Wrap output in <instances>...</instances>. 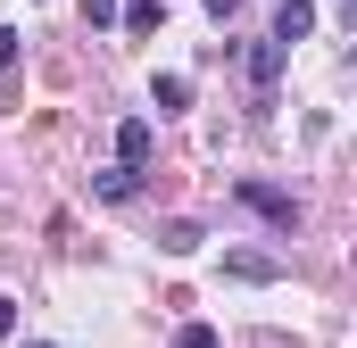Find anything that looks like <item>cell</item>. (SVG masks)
Listing matches in <instances>:
<instances>
[{
	"label": "cell",
	"mask_w": 357,
	"mask_h": 348,
	"mask_svg": "<svg viewBox=\"0 0 357 348\" xmlns=\"http://www.w3.org/2000/svg\"><path fill=\"white\" fill-rule=\"evenodd\" d=\"M282 58H291V42H274V33L258 42V50H250V84H258V100H266V91L282 84Z\"/></svg>",
	"instance_id": "7a4b0ae2"
},
{
	"label": "cell",
	"mask_w": 357,
	"mask_h": 348,
	"mask_svg": "<svg viewBox=\"0 0 357 348\" xmlns=\"http://www.w3.org/2000/svg\"><path fill=\"white\" fill-rule=\"evenodd\" d=\"M175 348H216V332H208V324H183V332H175Z\"/></svg>",
	"instance_id": "30bf717a"
},
{
	"label": "cell",
	"mask_w": 357,
	"mask_h": 348,
	"mask_svg": "<svg viewBox=\"0 0 357 348\" xmlns=\"http://www.w3.org/2000/svg\"><path fill=\"white\" fill-rule=\"evenodd\" d=\"M150 141H158V133H150V116H125V125H116V158H125V166H142V158H150Z\"/></svg>",
	"instance_id": "277c9868"
},
{
	"label": "cell",
	"mask_w": 357,
	"mask_h": 348,
	"mask_svg": "<svg viewBox=\"0 0 357 348\" xmlns=\"http://www.w3.org/2000/svg\"><path fill=\"white\" fill-rule=\"evenodd\" d=\"M116 17H125V25H133V33H150V25H158V17H167V0H116Z\"/></svg>",
	"instance_id": "ba28073f"
},
{
	"label": "cell",
	"mask_w": 357,
	"mask_h": 348,
	"mask_svg": "<svg viewBox=\"0 0 357 348\" xmlns=\"http://www.w3.org/2000/svg\"><path fill=\"white\" fill-rule=\"evenodd\" d=\"M25 348H50V340H25Z\"/></svg>",
	"instance_id": "9a60e30c"
},
{
	"label": "cell",
	"mask_w": 357,
	"mask_h": 348,
	"mask_svg": "<svg viewBox=\"0 0 357 348\" xmlns=\"http://www.w3.org/2000/svg\"><path fill=\"white\" fill-rule=\"evenodd\" d=\"M316 33V0H282L274 8V42H307Z\"/></svg>",
	"instance_id": "3957f363"
},
{
	"label": "cell",
	"mask_w": 357,
	"mask_h": 348,
	"mask_svg": "<svg viewBox=\"0 0 357 348\" xmlns=\"http://www.w3.org/2000/svg\"><path fill=\"white\" fill-rule=\"evenodd\" d=\"M233 8H241V0H208V17H233Z\"/></svg>",
	"instance_id": "5bb4252c"
},
{
	"label": "cell",
	"mask_w": 357,
	"mask_h": 348,
	"mask_svg": "<svg viewBox=\"0 0 357 348\" xmlns=\"http://www.w3.org/2000/svg\"><path fill=\"white\" fill-rule=\"evenodd\" d=\"M150 100H158V116H175L183 100H191V75H158V84H150Z\"/></svg>",
	"instance_id": "52a82bcc"
},
{
	"label": "cell",
	"mask_w": 357,
	"mask_h": 348,
	"mask_svg": "<svg viewBox=\"0 0 357 348\" xmlns=\"http://www.w3.org/2000/svg\"><path fill=\"white\" fill-rule=\"evenodd\" d=\"M199 241H208V232H199V224H167V232H158V249H167V258H191V249H199Z\"/></svg>",
	"instance_id": "9c48e42d"
},
{
	"label": "cell",
	"mask_w": 357,
	"mask_h": 348,
	"mask_svg": "<svg viewBox=\"0 0 357 348\" xmlns=\"http://www.w3.org/2000/svg\"><path fill=\"white\" fill-rule=\"evenodd\" d=\"M91 191H100V199H133V191H142V166H125V158H116L108 174H91Z\"/></svg>",
	"instance_id": "8992f818"
},
{
	"label": "cell",
	"mask_w": 357,
	"mask_h": 348,
	"mask_svg": "<svg viewBox=\"0 0 357 348\" xmlns=\"http://www.w3.org/2000/svg\"><path fill=\"white\" fill-rule=\"evenodd\" d=\"M84 25H116V0H84Z\"/></svg>",
	"instance_id": "8fae6325"
},
{
	"label": "cell",
	"mask_w": 357,
	"mask_h": 348,
	"mask_svg": "<svg viewBox=\"0 0 357 348\" xmlns=\"http://www.w3.org/2000/svg\"><path fill=\"white\" fill-rule=\"evenodd\" d=\"M0 340H17V299H0Z\"/></svg>",
	"instance_id": "7c38bea8"
},
{
	"label": "cell",
	"mask_w": 357,
	"mask_h": 348,
	"mask_svg": "<svg viewBox=\"0 0 357 348\" xmlns=\"http://www.w3.org/2000/svg\"><path fill=\"white\" fill-rule=\"evenodd\" d=\"M225 274H233V282H274L282 265H274L266 249H233V258H225Z\"/></svg>",
	"instance_id": "5b68a950"
},
{
	"label": "cell",
	"mask_w": 357,
	"mask_h": 348,
	"mask_svg": "<svg viewBox=\"0 0 357 348\" xmlns=\"http://www.w3.org/2000/svg\"><path fill=\"white\" fill-rule=\"evenodd\" d=\"M0 67H17V33L8 25H0Z\"/></svg>",
	"instance_id": "4fadbf2b"
},
{
	"label": "cell",
	"mask_w": 357,
	"mask_h": 348,
	"mask_svg": "<svg viewBox=\"0 0 357 348\" xmlns=\"http://www.w3.org/2000/svg\"><path fill=\"white\" fill-rule=\"evenodd\" d=\"M241 207H258L274 232H299V199H291V191H274V182H241Z\"/></svg>",
	"instance_id": "6da1fadb"
}]
</instances>
